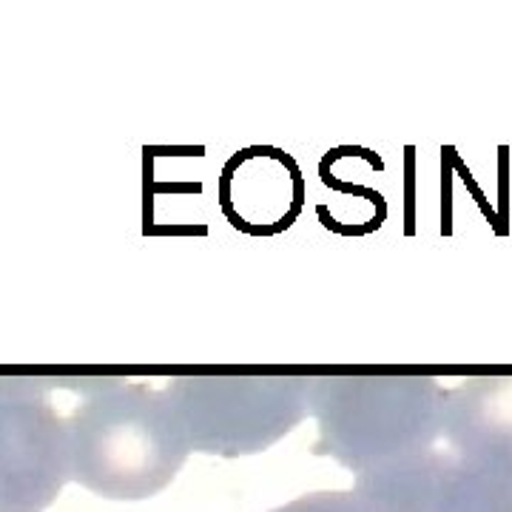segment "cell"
<instances>
[{
    "label": "cell",
    "instance_id": "5",
    "mask_svg": "<svg viewBox=\"0 0 512 512\" xmlns=\"http://www.w3.org/2000/svg\"><path fill=\"white\" fill-rule=\"evenodd\" d=\"M370 512H512V456L427 450L356 476Z\"/></svg>",
    "mask_w": 512,
    "mask_h": 512
},
{
    "label": "cell",
    "instance_id": "6",
    "mask_svg": "<svg viewBox=\"0 0 512 512\" xmlns=\"http://www.w3.org/2000/svg\"><path fill=\"white\" fill-rule=\"evenodd\" d=\"M222 214L228 222L254 237H271L302 214L305 180L291 154L271 146L237 151L220 174Z\"/></svg>",
    "mask_w": 512,
    "mask_h": 512
},
{
    "label": "cell",
    "instance_id": "4",
    "mask_svg": "<svg viewBox=\"0 0 512 512\" xmlns=\"http://www.w3.org/2000/svg\"><path fill=\"white\" fill-rule=\"evenodd\" d=\"M60 379L0 376V512H43L72 481Z\"/></svg>",
    "mask_w": 512,
    "mask_h": 512
},
{
    "label": "cell",
    "instance_id": "1",
    "mask_svg": "<svg viewBox=\"0 0 512 512\" xmlns=\"http://www.w3.org/2000/svg\"><path fill=\"white\" fill-rule=\"evenodd\" d=\"M80 402L69 421L72 481L111 501L163 493L191 453L165 390L131 379H60Z\"/></svg>",
    "mask_w": 512,
    "mask_h": 512
},
{
    "label": "cell",
    "instance_id": "7",
    "mask_svg": "<svg viewBox=\"0 0 512 512\" xmlns=\"http://www.w3.org/2000/svg\"><path fill=\"white\" fill-rule=\"evenodd\" d=\"M441 436L461 456H512V376L444 387Z\"/></svg>",
    "mask_w": 512,
    "mask_h": 512
},
{
    "label": "cell",
    "instance_id": "3",
    "mask_svg": "<svg viewBox=\"0 0 512 512\" xmlns=\"http://www.w3.org/2000/svg\"><path fill=\"white\" fill-rule=\"evenodd\" d=\"M313 376H174L165 396L194 453L239 458L265 453L311 416Z\"/></svg>",
    "mask_w": 512,
    "mask_h": 512
},
{
    "label": "cell",
    "instance_id": "8",
    "mask_svg": "<svg viewBox=\"0 0 512 512\" xmlns=\"http://www.w3.org/2000/svg\"><path fill=\"white\" fill-rule=\"evenodd\" d=\"M271 512H370L356 490H322L293 498Z\"/></svg>",
    "mask_w": 512,
    "mask_h": 512
},
{
    "label": "cell",
    "instance_id": "2",
    "mask_svg": "<svg viewBox=\"0 0 512 512\" xmlns=\"http://www.w3.org/2000/svg\"><path fill=\"white\" fill-rule=\"evenodd\" d=\"M444 387L410 373L313 376L311 416L316 456L336 458L362 476L399 458L427 453L441 439Z\"/></svg>",
    "mask_w": 512,
    "mask_h": 512
}]
</instances>
